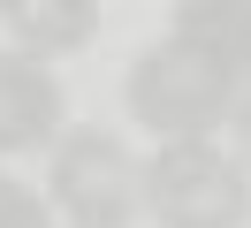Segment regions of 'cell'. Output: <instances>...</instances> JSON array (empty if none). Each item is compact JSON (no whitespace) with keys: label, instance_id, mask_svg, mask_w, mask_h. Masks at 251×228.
I'll list each match as a JSON object with an SVG mask.
<instances>
[{"label":"cell","instance_id":"277c9868","mask_svg":"<svg viewBox=\"0 0 251 228\" xmlns=\"http://www.w3.org/2000/svg\"><path fill=\"white\" fill-rule=\"evenodd\" d=\"M61 137V84L46 61L31 53H0V152H53Z\"/></svg>","mask_w":251,"mask_h":228},{"label":"cell","instance_id":"6da1fadb","mask_svg":"<svg viewBox=\"0 0 251 228\" xmlns=\"http://www.w3.org/2000/svg\"><path fill=\"white\" fill-rule=\"evenodd\" d=\"M129 114L145 122L152 137H168V145H190V137L221 129V122L236 114V99H244V76L221 69L213 53H198V46L183 38H160L152 53L129 61V84H122Z\"/></svg>","mask_w":251,"mask_h":228},{"label":"cell","instance_id":"3957f363","mask_svg":"<svg viewBox=\"0 0 251 228\" xmlns=\"http://www.w3.org/2000/svg\"><path fill=\"white\" fill-rule=\"evenodd\" d=\"M46 198H53V213H69V228H129L145 213V175L129 167V152L107 129H61Z\"/></svg>","mask_w":251,"mask_h":228},{"label":"cell","instance_id":"8992f818","mask_svg":"<svg viewBox=\"0 0 251 228\" xmlns=\"http://www.w3.org/2000/svg\"><path fill=\"white\" fill-rule=\"evenodd\" d=\"M168 23H175L168 38H183L198 53H213L221 69L251 76V0H183Z\"/></svg>","mask_w":251,"mask_h":228},{"label":"cell","instance_id":"5b68a950","mask_svg":"<svg viewBox=\"0 0 251 228\" xmlns=\"http://www.w3.org/2000/svg\"><path fill=\"white\" fill-rule=\"evenodd\" d=\"M0 23H8V38L38 61V53H76V46H92L99 8L92 0H8Z\"/></svg>","mask_w":251,"mask_h":228},{"label":"cell","instance_id":"ba28073f","mask_svg":"<svg viewBox=\"0 0 251 228\" xmlns=\"http://www.w3.org/2000/svg\"><path fill=\"white\" fill-rule=\"evenodd\" d=\"M236 167H244V175H251V84H244V99H236Z\"/></svg>","mask_w":251,"mask_h":228},{"label":"cell","instance_id":"7a4b0ae2","mask_svg":"<svg viewBox=\"0 0 251 228\" xmlns=\"http://www.w3.org/2000/svg\"><path fill=\"white\" fill-rule=\"evenodd\" d=\"M145 213L160 228H244L251 221V175L221 145H160L145 167Z\"/></svg>","mask_w":251,"mask_h":228},{"label":"cell","instance_id":"52a82bcc","mask_svg":"<svg viewBox=\"0 0 251 228\" xmlns=\"http://www.w3.org/2000/svg\"><path fill=\"white\" fill-rule=\"evenodd\" d=\"M46 213H53V205H46L38 190H23V182L0 175V228H53Z\"/></svg>","mask_w":251,"mask_h":228}]
</instances>
